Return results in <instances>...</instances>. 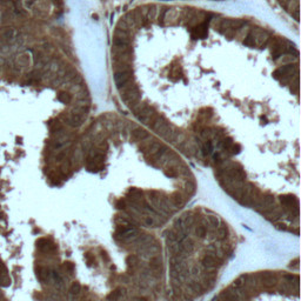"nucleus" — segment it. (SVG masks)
<instances>
[{
	"label": "nucleus",
	"instance_id": "obj_4",
	"mask_svg": "<svg viewBox=\"0 0 301 301\" xmlns=\"http://www.w3.org/2000/svg\"><path fill=\"white\" fill-rule=\"evenodd\" d=\"M195 232H196V234H198L200 238H204L205 235H206V233H207V227H206V225H199V226L196 227Z\"/></svg>",
	"mask_w": 301,
	"mask_h": 301
},
{
	"label": "nucleus",
	"instance_id": "obj_1",
	"mask_svg": "<svg viewBox=\"0 0 301 301\" xmlns=\"http://www.w3.org/2000/svg\"><path fill=\"white\" fill-rule=\"evenodd\" d=\"M202 265L207 269H213L219 265V259L216 258V255H212V254H207L205 255L202 259Z\"/></svg>",
	"mask_w": 301,
	"mask_h": 301
},
{
	"label": "nucleus",
	"instance_id": "obj_2",
	"mask_svg": "<svg viewBox=\"0 0 301 301\" xmlns=\"http://www.w3.org/2000/svg\"><path fill=\"white\" fill-rule=\"evenodd\" d=\"M216 233H218V239H219V240H225V239L227 238V228H226V226L221 225V226L218 228Z\"/></svg>",
	"mask_w": 301,
	"mask_h": 301
},
{
	"label": "nucleus",
	"instance_id": "obj_3",
	"mask_svg": "<svg viewBox=\"0 0 301 301\" xmlns=\"http://www.w3.org/2000/svg\"><path fill=\"white\" fill-rule=\"evenodd\" d=\"M121 296H122V291L119 288V289H117V291L112 292V293L108 295V300L109 301H115V300H118V299H120Z\"/></svg>",
	"mask_w": 301,
	"mask_h": 301
},
{
	"label": "nucleus",
	"instance_id": "obj_5",
	"mask_svg": "<svg viewBox=\"0 0 301 301\" xmlns=\"http://www.w3.org/2000/svg\"><path fill=\"white\" fill-rule=\"evenodd\" d=\"M86 261H87L88 265H93V263H95L94 255H92V254H86Z\"/></svg>",
	"mask_w": 301,
	"mask_h": 301
}]
</instances>
